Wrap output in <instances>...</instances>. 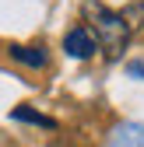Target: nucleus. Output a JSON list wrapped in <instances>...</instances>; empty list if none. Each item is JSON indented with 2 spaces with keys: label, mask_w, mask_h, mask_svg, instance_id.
<instances>
[{
  "label": "nucleus",
  "mask_w": 144,
  "mask_h": 147,
  "mask_svg": "<svg viewBox=\"0 0 144 147\" xmlns=\"http://www.w3.org/2000/svg\"><path fill=\"white\" fill-rule=\"evenodd\" d=\"M11 119H21V123H35V126H46V130H53V123L49 116H39V112H32V109H14L11 112Z\"/></svg>",
  "instance_id": "5"
},
{
  "label": "nucleus",
  "mask_w": 144,
  "mask_h": 147,
  "mask_svg": "<svg viewBox=\"0 0 144 147\" xmlns=\"http://www.w3.org/2000/svg\"><path fill=\"white\" fill-rule=\"evenodd\" d=\"M81 14H84V28L95 35V42L105 49V56L109 60H120L123 49H127V39H130V21L123 14L109 11L105 4H98V0H84L81 4Z\"/></svg>",
  "instance_id": "1"
},
{
  "label": "nucleus",
  "mask_w": 144,
  "mask_h": 147,
  "mask_svg": "<svg viewBox=\"0 0 144 147\" xmlns=\"http://www.w3.org/2000/svg\"><path fill=\"white\" fill-rule=\"evenodd\" d=\"M11 56L18 63H25V67H46V49L42 46H11Z\"/></svg>",
  "instance_id": "4"
},
{
  "label": "nucleus",
  "mask_w": 144,
  "mask_h": 147,
  "mask_svg": "<svg viewBox=\"0 0 144 147\" xmlns=\"http://www.w3.org/2000/svg\"><path fill=\"white\" fill-rule=\"evenodd\" d=\"M63 49H67V56H74V60H88V56L98 49V42H95V35L88 32L84 25H77V28H70V32H67Z\"/></svg>",
  "instance_id": "2"
},
{
  "label": "nucleus",
  "mask_w": 144,
  "mask_h": 147,
  "mask_svg": "<svg viewBox=\"0 0 144 147\" xmlns=\"http://www.w3.org/2000/svg\"><path fill=\"white\" fill-rule=\"evenodd\" d=\"M109 147H144V126L141 123H123L113 130Z\"/></svg>",
  "instance_id": "3"
}]
</instances>
